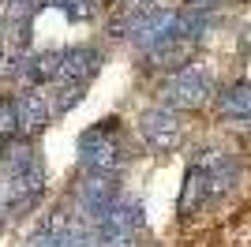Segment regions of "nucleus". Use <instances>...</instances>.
Listing matches in <instances>:
<instances>
[{
  "label": "nucleus",
  "mask_w": 251,
  "mask_h": 247,
  "mask_svg": "<svg viewBox=\"0 0 251 247\" xmlns=\"http://www.w3.org/2000/svg\"><path fill=\"white\" fill-rule=\"evenodd\" d=\"M124 161H127V146H124V127L116 116H105L79 135V169L83 173L120 176Z\"/></svg>",
  "instance_id": "nucleus-1"
},
{
  "label": "nucleus",
  "mask_w": 251,
  "mask_h": 247,
  "mask_svg": "<svg viewBox=\"0 0 251 247\" xmlns=\"http://www.w3.org/2000/svg\"><path fill=\"white\" fill-rule=\"evenodd\" d=\"M210 94H214V72L199 60L173 68V75L161 82V105L176 109V113L180 109H199Z\"/></svg>",
  "instance_id": "nucleus-2"
},
{
  "label": "nucleus",
  "mask_w": 251,
  "mask_h": 247,
  "mask_svg": "<svg viewBox=\"0 0 251 247\" xmlns=\"http://www.w3.org/2000/svg\"><path fill=\"white\" fill-rule=\"evenodd\" d=\"M139 135L147 139L150 150L157 154H173L184 139V127H180V113L176 109H169V105H154L147 113L139 116Z\"/></svg>",
  "instance_id": "nucleus-3"
},
{
  "label": "nucleus",
  "mask_w": 251,
  "mask_h": 247,
  "mask_svg": "<svg viewBox=\"0 0 251 247\" xmlns=\"http://www.w3.org/2000/svg\"><path fill=\"white\" fill-rule=\"evenodd\" d=\"M101 49L98 45H68V49H56V82H90L101 72Z\"/></svg>",
  "instance_id": "nucleus-4"
},
{
  "label": "nucleus",
  "mask_w": 251,
  "mask_h": 247,
  "mask_svg": "<svg viewBox=\"0 0 251 247\" xmlns=\"http://www.w3.org/2000/svg\"><path fill=\"white\" fill-rule=\"evenodd\" d=\"M116 195H120V180L109 173H83L75 184V202H79V214L86 221H94Z\"/></svg>",
  "instance_id": "nucleus-5"
},
{
  "label": "nucleus",
  "mask_w": 251,
  "mask_h": 247,
  "mask_svg": "<svg viewBox=\"0 0 251 247\" xmlns=\"http://www.w3.org/2000/svg\"><path fill=\"white\" fill-rule=\"evenodd\" d=\"M195 165H199V173L206 176L210 198L225 195V191L236 184V176H240V161H236L229 150H202V154L195 157Z\"/></svg>",
  "instance_id": "nucleus-6"
},
{
  "label": "nucleus",
  "mask_w": 251,
  "mask_h": 247,
  "mask_svg": "<svg viewBox=\"0 0 251 247\" xmlns=\"http://www.w3.org/2000/svg\"><path fill=\"white\" fill-rule=\"evenodd\" d=\"M15 116H19V135H42L52 120V105L42 94V86H23L15 94Z\"/></svg>",
  "instance_id": "nucleus-7"
},
{
  "label": "nucleus",
  "mask_w": 251,
  "mask_h": 247,
  "mask_svg": "<svg viewBox=\"0 0 251 247\" xmlns=\"http://www.w3.org/2000/svg\"><path fill=\"white\" fill-rule=\"evenodd\" d=\"M218 113L225 120L251 124V82H232L218 94Z\"/></svg>",
  "instance_id": "nucleus-8"
},
{
  "label": "nucleus",
  "mask_w": 251,
  "mask_h": 247,
  "mask_svg": "<svg viewBox=\"0 0 251 247\" xmlns=\"http://www.w3.org/2000/svg\"><path fill=\"white\" fill-rule=\"evenodd\" d=\"M202 202H210V191H206V176L199 173V165L191 161L188 165V176H184V191H180V214L191 217Z\"/></svg>",
  "instance_id": "nucleus-9"
},
{
  "label": "nucleus",
  "mask_w": 251,
  "mask_h": 247,
  "mask_svg": "<svg viewBox=\"0 0 251 247\" xmlns=\"http://www.w3.org/2000/svg\"><path fill=\"white\" fill-rule=\"evenodd\" d=\"M49 4H56V8H60L72 23L94 19V0H49Z\"/></svg>",
  "instance_id": "nucleus-10"
},
{
  "label": "nucleus",
  "mask_w": 251,
  "mask_h": 247,
  "mask_svg": "<svg viewBox=\"0 0 251 247\" xmlns=\"http://www.w3.org/2000/svg\"><path fill=\"white\" fill-rule=\"evenodd\" d=\"M19 135V116H15V98H0V139Z\"/></svg>",
  "instance_id": "nucleus-11"
},
{
  "label": "nucleus",
  "mask_w": 251,
  "mask_h": 247,
  "mask_svg": "<svg viewBox=\"0 0 251 247\" xmlns=\"http://www.w3.org/2000/svg\"><path fill=\"white\" fill-rule=\"evenodd\" d=\"M221 0H188V8H195V11H214Z\"/></svg>",
  "instance_id": "nucleus-12"
},
{
  "label": "nucleus",
  "mask_w": 251,
  "mask_h": 247,
  "mask_svg": "<svg viewBox=\"0 0 251 247\" xmlns=\"http://www.w3.org/2000/svg\"><path fill=\"white\" fill-rule=\"evenodd\" d=\"M0 150H4V139H0Z\"/></svg>",
  "instance_id": "nucleus-13"
}]
</instances>
